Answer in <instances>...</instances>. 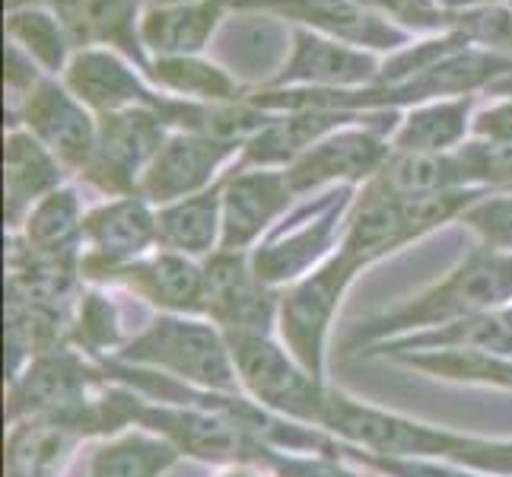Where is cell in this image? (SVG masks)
Segmentation results:
<instances>
[{"label": "cell", "mask_w": 512, "mask_h": 477, "mask_svg": "<svg viewBox=\"0 0 512 477\" xmlns=\"http://www.w3.org/2000/svg\"><path fill=\"white\" fill-rule=\"evenodd\" d=\"M347 112H334V109H306V112H284L274 115L271 125L258 131L242 150V169L245 166H293L299 156L309 147L319 144L322 137L334 134L341 128V121Z\"/></svg>", "instance_id": "e0dca14e"}, {"label": "cell", "mask_w": 512, "mask_h": 477, "mask_svg": "<svg viewBox=\"0 0 512 477\" xmlns=\"http://www.w3.org/2000/svg\"><path fill=\"white\" fill-rule=\"evenodd\" d=\"M125 360L163 366L179 379L198 382L204 388H233L236 363L229 344L220 334L191 318H160L140 338L131 341Z\"/></svg>", "instance_id": "3957f363"}, {"label": "cell", "mask_w": 512, "mask_h": 477, "mask_svg": "<svg viewBox=\"0 0 512 477\" xmlns=\"http://www.w3.org/2000/svg\"><path fill=\"white\" fill-rule=\"evenodd\" d=\"M74 45H112L137 67L150 70L140 42L137 0H74L64 16Z\"/></svg>", "instance_id": "44dd1931"}, {"label": "cell", "mask_w": 512, "mask_h": 477, "mask_svg": "<svg viewBox=\"0 0 512 477\" xmlns=\"http://www.w3.org/2000/svg\"><path fill=\"white\" fill-rule=\"evenodd\" d=\"M322 427L344 436L347 443L379 449L382 455H449V458H458L474 443V439H462L446 430L423 427V423L366 408V404H357L341 395H328Z\"/></svg>", "instance_id": "5b68a950"}, {"label": "cell", "mask_w": 512, "mask_h": 477, "mask_svg": "<svg viewBox=\"0 0 512 477\" xmlns=\"http://www.w3.org/2000/svg\"><path fill=\"white\" fill-rule=\"evenodd\" d=\"M293 188L287 172L239 169L223 182V252H242L287 210Z\"/></svg>", "instance_id": "7c38bea8"}, {"label": "cell", "mask_w": 512, "mask_h": 477, "mask_svg": "<svg viewBox=\"0 0 512 477\" xmlns=\"http://www.w3.org/2000/svg\"><path fill=\"white\" fill-rule=\"evenodd\" d=\"M7 42L20 45L45 74H61L70 64L67 51L74 45V35L58 13L48 7H29L7 13Z\"/></svg>", "instance_id": "484cf974"}, {"label": "cell", "mask_w": 512, "mask_h": 477, "mask_svg": "<svg viewBox=\"0 0 512 477\" xmlns=\"http://www.w3.org/2000/svg\"><path fill=\"white\" fill-rule=\"evenodd\" d=\"M163 4H194V0H150V7H163Z\"/></svg>", "instance_id": "60d3db41"}, {"label": "cell", "mask_w": 512, "mask_h": 477, "mask_svg": "<svg viewBox=\"0 0 512 477\" xmlns=\"http://www.w3.org/2000/svg\"><path fill=\"white\" fill-rule=\"evenodd\" d=\"M70 4H74V0H51V7H55V10H58V16H61V20H64V16H67Z\"/></svg>", "instance_id": "ab89813d"}, {"label": "cell", "mask_w": 512, "mask_h": 477, "mask_svg": "<svg viewBox=\"0 0 512 477\" xmlns=\"http://www.w3.org/2000/svg\"><path fill=\"white\" fill-rule=\"evenodd\" d=\"M446 13H468V10H484V7H497L500 0H436Z\"/></svg>", "instance_id": "d590c367"}, {"label": "cell", "mask_w": 512, "mask_h": 477, "mask_svg": "<svg viewBox=\"0 0 512 477\" xmlns=\"http://www.w3.org/2000/svg\"><path fill=\"white\" fill-rule=\"evenodd\" d=\"M83 239V217H80V201L74 191L58 188L39 201L26 217V242L29 252L67 261L74 255L77 242Z\"/></svg>", "instance_id": "d4e9b609"}, {"label": "cell", "mask_w": 512, "mask_h": 477, "mask_svg": "<svg viewBox=\"0 0 512 477\" xmlns=\"http://www.w3.org/2000/svg\"><path fill=\"white\" fill-rule=\"evenodd\" d=\"M471 105V96L420 105L401 121L395 153H449L471 128Z\"/></svg>", "instance_id": "7402d4cb"}, {"label": "cell", "mask_w": 512, "mask_h": 477, "mask_svg": "<svg viewBox=\"0 0 512 477\" xmlns=\"http://www.w3.org/2000/svg\"><path fill=\"white\" fill-rule=\"evenodd\" d=\"M474 233L484 239L487 249L512 255V194H493V198H474L462 214Z\"/></svg>", "instance_id": "4dcf8cb0"}, {"label": "cell", "mask_w": 512, "mask_h": 477, "mask_svg": "<svg viewBox=\"0 0 512 477\" xmlns=\"http://www.w3.org/2000/svg\"><path fill=\"white\" fill-rule=\"evenodd\" d=\"M147 423H156V430H166L175 446L194 452V455H204V458H223V455H233L239 452V423H223L214 417H204V414H166V411H153L147 414Z\"/></svg>", "instance_id": "f546056e"}, {"label": "cell", "mask_w": 512, "mask_h": 477, "mask_svg": "<svg viewBox=\"0 0 512 477\" xmlns=\"http://www.w3.org/2000/svg\"><path fill=\"white\" fill-rule=\"evenodd\" d=\"M226 0H194V4L150 7L140 20V42L160 58H194L214 35Z\"/></svg>", "instance_id": "ac0fdd59"}, {"label": "cell", "mask_w": 512, "mask_h": 477, "mask_svg": "<svg viewBox=\"0 0 512 477\" xmlns=\"http://www.w3.org/2000/svg\"><path fill=\"white\" fill-rule=\"evenodd\" d=\"M74 423L39 420L16 427L7 452V477H55L64 455L74 443Z\"/></svg>", "instance_id": "4316f807"}, {"label": "cell", "mask_w": 512, "mask_h": 477, "mask_svg": "<svg viewBox=\"0 0 512 477\" xmlns=\"http://www.w3.org/2000/svg\"><path fill=\"white\" fill-rule=\"evenodd\" d=\"M382 70L363 48H350L315 29L293 32V55L274 77V86H309V90H350V86L379 83Z\"/></svg>", "instance_id": "30bf717a"}, {"label": "cell", "mask_w": 512, "mask_h": 477, "mask_svg": "<svg viewBox=\"0 0 512 477\" xmlns=\"http://www.w3.org/2000/svg\"><path fill=\"white\" fill-rule=\"evenodd\" d=\"M382 16H395L398 23L414 29H452V13H446L436 0H360Z\"/></svg>", "instance_id": "d6a6232c"}, {"label": "cell", "mask_w": 512, "mask_h": 477, "mask_svg": "<svg viewBox=\"0 0 512 477\" xmlns=\"http://www.w3.org/2000/svg\"><path fill=\"white\" fill-rule=\"evenodd\" d=\"M204 312L226 334H268L274 299L242 252H220L204 268Z\"/></svg>", "instance_id": "9c48e42d"}, {"label": "cell", "mask_w": 512, "mask_h": 477, "mask_svg": "<svg viewBox=\"0 0 512 477\" xmlns=\"http://www.w3.org/2000/svg\"><path fill=\"white\" fill-rule=\"evenodd\" d=\"M166 128L169 125L163 115L156 109H144V105L102 115L93 163L86 166L90 182L102 191L121 194V198L137 194L147 166L153 163L156 150L163 147Z\"/></svg>", "instance_id": "277c9868"}, {"label": "cell", "mask_w": 512, "mask_h": 477, "mask_svg": "<svg viewBox=\"0 0 512 477\" xmlns=\"http://www.w3.org/2000/svg\"><path fill=\"white\" fill-rule=\"evenodd\" d=\"M462 163L468 182H490L512 188V144H497V140H478L455 153Z\"/></svg>", "instance_id": "1f68e13d"}, {"label": "cell", "mask_w": 512, "mask_h": 477, "mask_svg": "<svg viewBox=\"0 0 512 477\" xmlns=\"http://www.w3.org/2000/svg\"><path fill=\"white\" fill-rule=\"evenodd\" d=\"M287 477H357V474L341 471L334 465H322V462H296V465H287Z\"/></svg>", "instance_id": "e575fe53"}, {"label": "cell", "mask_w": 512, "mask_h": 477, "mask_svg": "<svg viewBox=\"0 0 512 477\" xmlns=\"http://www.w3.org/2000/svg\"><path fill=\"white\" fill-rule=\"evenodd\" d=\"M83 239L90 242V264H96V268H128L153 242H160L156 214L150 210L147 198L125 194V198L102 204L90 217H83Z\"/></svg>", "instance_id": "9a60e30c"}, {"label": "cell", "mask_w": 512, "mask_h": 477, "mask_svg": "<svg viewBox=\"0 0 512 477\" xmlns=\"http://www.w3.org/2000/svg\"><path fill=\"white\" fill-rule=\"evenodd\" d=\"M105 318H109V309H105V315H102V318H96V322H105ZM83 322H86V328H90V331H102V334H109V331H105L102 325H93V318H90V315H83Z\"/></svg>", "instance_id": "f35d334b"}, {"label": "cell", "mask_w": 512, "mask_h": 477, "mask_svg": "<svg viewBox=\"0 0 512 477\" xmlns=\"http://www.w3.org/2000/svg\"><path fill=\"white\" fill-rule=\"evenodd\" d=\"M156 236L166 245V252H179V255L214 252L223 239V185L166 204L156 214Z\"/></svg>", "instance_id": "ffe728a7"}, {"label": "cell", "mask_w": 512, "mask_h": 477, "mask_svg": "<svg viewBox=\"0 0 512 477\" xmlns=\"http://www.w3.org/2000/svg\"><path fill=\"white\" fill-rule=\"evenodd\" d=\"M175 446L150 436H121L102 446L93 458L90 477H160L175 462Z\"/></svg>", "instance_id": "f1b7e54d"}, {"label": "cell", "mask_w": 512, "mask_h": 477, "mask_svg": "<svg viewBox=\"0 0 512 477\" xmlns=\"http://www.w3.org/2000/svg\"><path fill=\"white\" fill-rule=\"evenodd\" d=\"M150 77L163 90L191 99V102H236L239 86L220 67L198 58H156L150 64Z\"/></svg>", "instance_id": "83f0119b"}, {"label": "cell", "mask_w": 512, "mask_h": 477, "mask_svg": "<svg viewBox=\"0 0 512 477\" xmlns=\"http://www.w3.org/2000/svg\"><path fill=\"white\" fill-rule=\"evenodd\" d=\"M236 153V147L210 140L204 134L175 131L163 140L156 150L153 163L147 166L144 179H140L137 194L153 204H175L191 194L207 191L214 172Z\"/></svg>", "instance_id": "ba28073f"}, {"label": "cell", "mask_w": 512, "mask_h": 477, "mask_svg": "<svg viewBox=\"0 0 512 477\" xmlns=\"http://www.w3.org/2000/svg\"><path fill=\"white\" fill-rule=\"evenodd\" d=\"M236 373L249 392L268 408L299 420L322 423L328 392L293 353L277 347L268 334H226Z\"/></svg>", "instance_id": "7a4b0ae2"}, {"label": "cell", "mask_w": 512, "mask_h": 477, "mask_svg": "<svg viewBox=\"0 0 512 477\" xmlns=\"http://www.w3.org/2000/svg\"><path fill=\"white\" fill-rule=\"evenodd\" d=\"M388 156H392V147L376 131L344 128L322 137L319 144L309 147L284 172L290 188L299 194L328 182H347V179L357 182V179H369V175L376 179L382 166L388 163Z\"/></svg>", "instance_id": "8fae6325"}, {"label": "cell", "mask_w": 512, "mask_h": 477, "mask_svg": "<svg viewBox=\"0 0 512 477\" xmlns=\"http://www.w3.org/2000/svg\"><path fill=\"white\" fill-rule=\"evenodd\" d=\"M474 134L481 140H497V144H512V96L500 105H490L474 118Z\"/></svg>", "instance_id": "836d02e7"}, {"label": "cell", "mask_w": 512, "mask_h": 477, "mask_svg": "<svg viewBox=\"0 0 512 477\" xmlns=\"http://www.w3.org/2000/svg\"><path fill=\"white\" fill-rule=\"evenodd\" d=\"M411 239H414V233H411L408 220H404L401 198L382 191L376 182H369L360 198L357 214L350 220L347 236H344L341 258L357 271L363 264L401 249V245Z\"/></svg>", "instance_id": "2e32d148"}, {"label": "cell", "mask_w": 512, "mask_h": 477, "mask_svg": "<svg viewBox=\"0 0 512 477\" xmlns=\"http://www.w3.org/2000/svg\"><path fill=\"white\" fill-rule=\"evenodd\" d=\"M64 86L99 115L134 109V105L156 109L160 102V96L144 86V80L112 48H80L64 70Z\"/></svg>", "instance_id": "5bb4252c"}, {"label": "cell", "mask_w": 512, "mask_h": 477, "mask_svg": "<svg viewBox=\"0 0 512 477\" xmlns=\"http://www.w3.org/2000/svg\"><path fill=\"white\" fill-rule=\"evenodd\" d=\"M509 299H512V255L493 252L484 245V249L471 252L446 280H439L430 290H423L411 303L366 322L353 334V341L401 334V331H414L427 325H449V322H458V318L484 315L490 309L509 303Z\"/></svg>", "instance_id": "6da1fadb"}, {"label": "cell", "mask_w": 512, "mask_h": 477, "mask_svg": "<svg viewBox=\"0 0 512 477\" xmlns=\"http://www.w3.org/2000/svg\"><path fill=\"white\" fill-rule=\"evenodd\" d=\"M490 93H497V96H512V74L509 77H500V80H493L490 86H487Z\"/></svg>", "instance_id": "74e56055"}, {"label": "cell", "mask_w": 512, "mask_h": 477, "mask_svg": "<svg viewBox=\"0 0 512 477\" xmlns=\"http://www.w3.org/2000/svg\"><path fill=\"white\" fill-rule=\"evenodd\" d=\"M353 268L338 255L322 271L296 284L280 303V334L293 357L303 363L315 379H322L325 363V334L331 315L341 303V293L350 284Z\"/></svg>", "instance_id": "8992f818"}, {"label": "cell", "mask_w": 512, "mask_h": 477, "mask_svg": "<svg viewBox=\"0 0 512 477\" xmlns=\"http://www.w3.org/2000/svg\"><path fill=\"white\" fill-rule=\"evenodd\" d=\"M395 198H420V194L452 191L468 182V175L449 153H395L373 179Z\"/></svg>", "instance_id": "cb8c5ba5"}, {"label": "cell", "mask_w": 512, "mask_h": 477, "mask_svg": "<svg viewBox=\"0 0 512 477\" xmlns=\"http://www.w3.org/2000/svg\"><path fill=\"white\" fill-rule=\"evenodd\" d=\"M23 125L39 144L58 159L64 169H80L93 163L99 121H93L90 109L55 80H42L23 99Z\"/></svg>", "instance_id": "52a82bcc"}, {"label": "cell", "mask_w": 512, "mask_h": 477, "mask_svg": "<svg viewBox=\"0 0 512 477\" xmlns=\"http://www.w3.org/2000/svg\"><path fill=\"white\" fill-rule=\"evenodd\" d=\"M125 274H134L137 290L150 296L156 306L172 312H204V271L194 268L188 255L163 252L125 268Z\"/></svg>", "instance_id": "603a6c76"}, {"label": "cell", "mask_w": 512, "mask_h": 477, "mask_svg": "<svg viewBox=\"0 0 512 477\" xmlns=\"http://www.w3.org/2000/svg\"><path fill=\"white\" fill-rule=\"evenodd\" d=\"M509 4H512V0H509Z\"/></svg>", "instance_id": "b9f144b4"}, {"label": "cell", "mask_w": 512, "mask_h": 477, "mask_svg": "<svg viewBox=\"0 0 512 477\" xmlns=\"http://www.w3.org/2000/svg\"><path fill=\"white\" fill-rule=\"evenodd\" d=\"M61 163L29 131H10L4 150V185H7V220L20 223L29 210L55 194L61 185Z\"/></svg>", "instance_id": "d6986e66"}, {"label": "cell", "mask_w": 512, "mask_h": 477, "mask_svg": "<svg viewBox=\"0 0 512 477\" xmlns=\"http://www.w3.org/2000/svg\"><path fill=\"white\" fill-rule=\"evenodd\" d=\"M29 7H51V0H7V13L29 10Z\"/></svg>", "instance_id": "8d00e7d4"}, {"label": "cell", "mask_w": 512, "mask_h": 477, "mask_svg": "<svg viewBox=\"0 0 512 477\" xmlns=\"http://www.w3.org/2000/svg\"><path fill=\"white\" fill-rule=\"evenodd\" d=\"M226 7L277 10L287 20H303L315 32H325L331 39H341L347 45H369V48L404 45V35L382 13L369 10L360 0H226Z\"/></svg>", "instance_id": "4fadbf2b"}]
</instances>
